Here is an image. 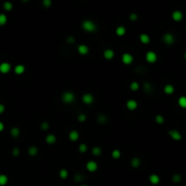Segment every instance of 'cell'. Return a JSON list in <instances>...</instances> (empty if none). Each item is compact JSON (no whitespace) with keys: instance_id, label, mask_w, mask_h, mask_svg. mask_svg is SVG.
Here are the masks:
<instances>
[{"instance_id":"6da1fadb","label":"cell","mask_w":186,"mask_h":186,"mask_svg":"<svg viewBox=\"0 0 186 186\" xmlns=\"http://www.w3.org/2000/svg\"><path fill=\"white\" fill-rule=\"evenodd\" d=\"M82 28H83L85 32L93 33V32H96L97 27L94 22L86 19V20H84L83 23H82Z\"/></svg>"},{"instance_id":"7a4b0ae2","label":"cell","mask_w":186,"mask_h":186,"mask_svg":"<svg viewBox=\"0 0 186 186\" xmlns=\"http://www.w3.org/2000/svg\"><path fill=\"white\" fill-rule=\"evenodd\" d=\"M61 99H62L63 103H66V105H69V103H72L75 102V94H74V93L67 91V92L63 93L62 96H61Z\"/></svg>"},{"instance_id":"3957f363","label":"cell","mask_w":186,"mask_h":186,"mask_svg":"<svg viewBox=\"0 0 186 186\" xmlns=\"http://www.w3.org/2000/svg\"><path fill=\"white\" fill-rule=\"evenodd\" d=\"M162 41L166 44L167 46H172L173 45V43L175 42V38H174V35L171 33H166L162 37Z\"/></svg>"},{"instance_id":"277c9868","label":"cell","mask_w":186,"mask_h":186,"mask_svg":"<svg viewBox=\"0 0 186 186\" xmlns=\"http://www.w3.org/2000/svg\"><path fill=\"white\" fill-rule=\"evenodd\" d=\"M168 134L170 135V137L174 141H181L182 138H183V135H182L181 133L179 132L176 129H173V130L169 131Z\"/></svg>"},{"instance_id":"5b68a950","label":"cell","mask_w":186,"mask_h":186,"mask_svg":"<svg viewBox=\"0 0 186 186\" xmlns=\"http://www.w3.org/2000/svg\"><path fill=\"white\" fill-rule=\"evenodd\" d=\"M157 55H156V53H154L153 51H149L146 53V56H145V59H146V61L148 63H150V64H153V63H155L156 61H157Z\"/></svg>"},{"instance_id":"8992f818","label":"cell","mask_w":186,"mask_h":186,"mask_svg":"<svg viewBox=\"0 0 186 186\" xmlns=\"http://www.w3.org/2000/svg\"><path fill=\"white\" fill-rule=\"evenodd\" d=\"M122 61L124 65H131L134 62V56L129 53H124L122 56Z\"/></svg>"},{"instance_id":"52a82bcc","label":"cell","mask_w":186,"mask_h":186,"mask_svg":"<svg viewBox=\"0 0 186 186\" xmlns=\"http://www.w3.org/2000/svg\"><path fill=\"white\" fill-rule=\"evenodd\" d=\"M11 70V65L7 62H4L0 64V73L7 74Z\"/></svg>"},{"instance_id":"ba28073f","label":"cell","mask_w":186,"mask_h":186,"mask_svg":"<svg viewBox=\"0 0 186 186\" xmlns=\"http://www.w3.org/2000/svg\"><path fill=\"white\" fill-rule=\"evenodd\" d=\"M82 101H83V103H85V105H91V103H94V98L92 94H89V93H87V94H84L83 96V97H82Z\"/></svg>"},{"instance_id":"9c48e42d","label":"cell","mask_w":186,"mask_h":186,"mask_svg":"<svg viewBox=\"0 0 186 186\" xmlns=\"http://www.w3.org/2000/svg\"><path fill=\"white\" fill-rule=\"evenodd\" d=\"M86 169H87L89 172L94 173L98 169V164L94 161H89V162L86 164Z\"/></svg>"},{"instance_id":"30bf717a","label":"cell","mask_w":186,"mask_h":186,"mask_svg":"<svg viewBox=\"0 0 186 186\" xmlns=\"http://www.w3.org/2000/svg\"><path fill=\"white\" fill-rule=\"evenodd\" d=\"M172 17H173V19L175 21V22H180V21L183 20V14L182 13V12L180 11V10H175V11L173 12Z\"/></svg>"},{"instance_id":"8fae6325","label":"cell","mask_w":186,"mask_h":186,"mask_svg":"<svg viewBox=\"0 0 186 186\" xmlns=\"http://www.w3.org/2000/svg\"><path fill=\"white\" fill-rule=\"evenodd\" d=\"M137 106H138V103L134 99H131V100H128L127 102H126V107H127L128 110H130V111H134L135 109L137 108Z\"/></svg>"},{"instance_id":"7c38bea8","label":"cell","mask_w":186,"mask_h":186,"mask_svg":"<svg viewBox=\"0 0 186 186\" xmlns=\"http://www.w3.org/2000/svg\"><path fill=\"white\" fill-rule=\"evenodd\" d=\"M77 51L80 55H87L89 53V47L86 45H79L77 47Z\"/></svg>"},{"instance_id":"4fadbf2b","label":"cell","mask_w":186,"mask_h":186,"mask_svg":"<svg viewBox=\"0 0 186 186\" xmlns=\"http://www.w3.org/2000/svg\"><path fill=\"white\" fill-rule=\"evenodd\" d=\"M115 56V52L112 49H105L103 51V57L106 60H112Z\"/></svg>"},{"instance_id":"5bb4252c","label":"cell","mask_w":186,"mask_h":186,"mask_svg":"<svg viewBox=\"0 0 186 186\" xmlns=\"http://www.w3.org/2000/svg\"><path fill=\"white\" fill-rule=\"evenodd\" d=\"M160 181H161V179L157 174H151L149 176V182L153 185L158 184V183H160Z\"/></svg>"},{"instance_id":"9a60e30c","label":"cell","mask_w":186,"mask_h":186,"mask_svg":"<svg viewBox=\"0 0 186 186\" xmlns=\"http://www.w3.org/2000/svg\"><path fill=\"white\" fill-rule=\"evenodd\" d=\"M78 138H79V133H78L77 131L73 130L69 133V139H70V141L75 142L78 140Z\"/></svg>"},{"instance_id":"2e32d148","label":"cell","mask_w":186,"mask_h":186,"mask_svg":"<svg viewBox=\"0 0 186 186\" xmlns=\"http://www.w3.org/2000/svg\"><path fill=\"white\" fill-rule=\"evenodd\" d=\"M46 143H48V144H54V143L56 142V136L55 134H52L46 135Z\"/></svg>"},{"instance_id":"e0dca14e","label":"cell","mask_w":186,"mask_h":186,"mask_svg":"<svg viewBox=\"0 0 186 186\" xmlns=\"http://www.w3.org/2000/svg\"><path fill=\"white\" fill-rule=\"evenodd\" d=\"M164 91L166 94H172L174 93V86L173 84H166L165 86L164 87Z\"/></svg>"},{"instance_id":"ac0fdd59","label":"cell","mask_w":186,"mask_h":186,"mask_svg":"<svg viewBox=\"0 0 186 186\" xmlns=\"http://www.w3.org/2000/svg\"><path fill=\"white\" fill-rule=\"evenodd\" d=\"M140 41L143 44H144V45H147V44L150 43L151 38H150V37L147 35V34H141L140 35Z\"/></svg>"},{"instance_id":"d6986e66","label":"cell","mask_w":186,"mask_h":186,"mask_svg":"<svg viewBox=\"0 0 186 186\" xmlns=\"http://www.w3.org/2000/svg\"><path fill=\"white\" fill-rule=\"evenodd\" d=\"M14 71L16 75H22V74H24L25 71H26V67H25L23 65H17L16 67H15Z\"/></svg>"},{"instance_id":"ffe728a7","label":"cell","mask_w":186,"mask_h":186,"mask_svg":"<svg viewBox=\"0 0 186 186\" xmlns=\"http://www.w3.org/2000/svg\"><path fill=\"white\" fill-rule=\"evenodd\" d=\"M115 33H116V35H119V37H123V35H125V33H126L125 27L123 26H118L117 28L115 29Z\"/></svg>"},{"instance_id":"44dd1931","label":"cell","mask_w":186,"mask_h":186,"mask_svg":"<svg viewBox=\"0 0 186 186\" xmlns=\"http://www.w3.org/2000/svg\"><path fill=\"white\" fill-rule=\"evenodd\" d=\"M131 164H132V166L134 167V168H138L141 164V161L138 157H134L131 160Z\"/></svg>"},{"instance_id":"7402d4cb","label":"cell","mask_w":186,"mask_h":186,"mask_svg":"<svg viewBox=\"0 0 186 186\" xmlns=\"http://www.w3.org/2000/svg\"><path fill=\"white\" fill-rule=\"evenodd\" d=\"M178 105L182 108L185 109L186 108V96H181L178 99Z\"/></svg>"},{"instance_id":"603a6c76","label":"cell","mask_w":186,"mask_h":186,"mask_svg":"<svg viewBox=\"0 0 186 186\" xmlns=\"http://www.w3.org/2000/svg\"><path fill=\"white\" fill-rule=\"evenodd\" d=\"M37 153H38V148H37V146L29 147V149H28V154L29 155L35 156V155H37Z\"/></svg>"},{"instance_id":"cb8c5ba5","label":"cell","mask_w":186,"mask_h":186,"mask_svg":"<svg viewBox=\"0 0 186 186\" xmlns=\"http://www.w3.org/2000/svg\"><path fill=\"white\" fill-rule=\"evenodd\" d=\"M8 183V177L6 174H0V185L4 186Z\"/></svg>"},{"instance_id":"d4e9b609","label":"cell","mask_w":186,"mask_h":186,"mask_svg":"<svg viewBox=\"0 0 186 186\" xmlns=\"http://www.w3.org/2000/svg\"><path fill=\"white\" fill-rule=\"evenodd\" d=\"M10 133H11V135L14 137V138H17L20 134V130L17 127H14L11 129V132Z\"/></svg>"},{"instance_id":"484cf974","label":"cell","mask_w":186,"mask_h":186,"mask_svg":"<svg viewBox=\"0 0 186 186\" xmlns=\"http://www.w3.org/2000/svg\"><path fill=\"white\" fill-rule=\"evenodd\" d=\"M92 153H93V155H94V156L101 155V153H102V149H101L100 147H98V146L94 147L93 148V150H92Z\"/></svg>"},{"instance_id":"4316f807","label":"cell","mask_w":186,"mask_h":186,"mask_svg":"<svg viewBox=\"0 0 186 186\" xmlns=\"http://www.w3.org/2000/svg\"><path fill=\"white\" fill-rule=\"evenodd\" d=\"M112 157H113L114 159H119V158L121 157V152L118 149L114 150V151L112 152Z\"/></svg>"},{"instance_id":"83f0119b","label":"cell","mask_w":186,"mask_h":186,"mask_svg":"<svg viewBox=\"0 0 186 186\" xmlns=\"http://www.w3.org/2000/svg\"><path fill=\"white\" fill-rule=\"evenodd\" d=\"M7 22V16L5 14H0V26H4Z\"/></svg>"},{"instance_id":"f1b7e54d","label":"cell","mask_w":186,"mask_h":186,"mask_svg":"<svg viewBox=\"0 0 186 186\" xmlns=\"http://www.w3.org/2000/svg\"><path fill=\"white\" fill-rule=\"evenodd\" d=\"M59 176L62 179H66L67 176H68V172L65 169H61L60 172H59Z\"/></svg>"},{"instance_id":"f546056e","label":"cell","mask_w":186,"mask_h":186,"mask_svg":"<svg viewBox=\"0 0 186 186\" xmlns=\"http://www.w3.org/2000/svg\"><path fill=\"white\" fill-rule=\"evenodd\" d=\"M139 88H140V84H139V83H137V82H133V83H131L130 89L132 91H137Z\"/></svg>"},{"instance_id":"4dcf8cb0","label":"cell","mask_w":186,"mask_h":186,"mask_svg":"<svg viewBox=\"0 0 186 186\" xmlns=\"http://www.w3.org/2000/svg\"><path fill=\"white\" fill-rule=\"evenodd\" d=\"M106 120H107L106 116L103 115H99L97 116V122H98L99 124H105V123L106 122Z\"/></svg>"},{"instance_id":"1f68e13d","label":"cell","mask_w":186,"mask_h":186,"mask_svg":"<svg viewBox=\"0 0 186 186\" xmlns=\"http://www.w3.org/2000/svg\"><path fill=\"white\" fill-rule=\"evenodd\" d=\"M4 7V9L7 10V11H10V10H12V8H13V5H12L11 2H5L3 5Z\"/></svg>"},{"instance_id":"d6a6232c","label":"cell","mask_w":186,"mask_h":186,"mask_svg":"<svg viewBox=\"0 0 186 186\" xmlns=\"http://www.w3.org/2000/svg\"><path fill=\"white\" fill-rule=\"evenodd\" d=\"M155 122L157 123L158 124H162L164 123V118L162 115H157L155 116Z\"/></svg>"},{"instance_id":"836d02e7","label":"cell","mask_w":186,"mask_h":186,"mask_svg":"<svg viewBox=\"0 0 186 186\" xmlns=\"http://www.w3.org/2000/svg\"><path fill=\"white\" fill-rule=\"evenodd\" d=\"M182 181V176L181 174H179V173H176V174H173V182L175 183H178Z\"/></svg>"},{"instance_id":"e575fe53","label":"cell","mask_w":186,"mask_h":186,"mask_svg":"<svg viewBox=\"0 0 186 186\" xmlns=\"http://www.w3.org/2000/svg\"><path fill=\"white\" fill-rule=\"evenodd\" d=\"M78 150H79L80 153H85L86 151H87V145L84 144V143H81V144L79 145V148H78Z\"/></svg>"},{"instance_id":"d590c367","label":"cell","mask_w":186,"mask_h":186,"mask_svg":"<svg viewBox=\"0 0 186 186\" xmlns=\"http://www.w3.org/2000/svg\"><path fill=\"white\" fill-rule=\"evenodd\" d=\"M77 120L79 122L83 123V122H84L86 120V115H84V114H80V115H78V117H77Z\"/></svg>"},{"instance_id":"8d00e7d4","label":"cell","mask_w":186,"mask_h":186,"mask_svg":"<svg viewBox=\"0 0 186 186\" xmlns=\"http://www.w3.org/2000/svg\"><path fill=\"white\" fill-rule=\"evenodd\" d=\"M43 5H44V7H45L48 8V7H51L52 1H51V0H44V1H43Z\"/></svg>"},{"instance_id":"74e56055","label":"cell","mask_w":186,"mask_h":186,"mask_svg":"<svg viewBox=\"0 0 186 186\" xmlns=\"http://www.w3.org/2000/svg\"><path fill=\"white\" fill-rule=\"evenodd\" d=\"M49 128V124H48L47 122H44L41 124V129L44 131H46L47 129Z\"/></svg>"},{"instance_id":"f35d334b","label":"cell","mask_w":186,"mask_h":186,"mask_svg":"<svg viewBox=\"0 0 186 186\" xmlns=\"http://www.w3.org/2000/svg\"><path fill=\"white\" fill-rule=\"evenodd\" d=\"M143 89L146 91V92H149V91H151V90H152V85H151V84L145 83L144 85H143Z\"/></svg>"},{"instance_id":"ab89813d","label":"cell","mask_w":186,"mask_h":186,"mask_svg":"<svg viewBox=\"0 0 186 186\" xmlns=\"http://www.w3.org/2000/svg\"><path fill=\"white\" fill-rule=\"evenodd\" d=\"M129 18H130V20H132V21H136L137 18H138V16H137V14L133 13L129 16Z\"/></svg>"},{"instance_id":"60d3db41","label":"cell","mask_w":186,"mask_h":186,"mask_svg":"<svg viewBox=\"0 0 186 186\" xmlns=\"http://www.w3.org/2000/svg\"><path fill=\"white\" fill-rule=\"evenodd\" d=\"M12 154L14 156H18L20 154V150L18 148H14L13 151H12Z\"/></svg>"},{"instance_id":"b9f144b4","label":"cell","mask_w":186,"mask_h":186,"mask_svg":"<svg viewBox=\"0 0 186 186\" xmlns=\"http://www.w3.org/2000/svg\"><path fill=\"white\" fill-rule=\"evenodd\" d=\"M75 182H81L82 180H83V176H82L81 174H75Z\"/></svg>"},{"instance_id":"7bdbcfd3","label":"cell","mask_w":186,"mask_h":186,"mask_svg":"<svg viewBox=\"0 0 186 186\" xmlns=\"http://www.w3.org/2000/svg\"><path fill=\"white\" fill-rule=\"evenodd\" d=\"M67 42H68L69 44H74L75 43V38H74V37H67Z\"/></svg>"},{"instance_id":"ee69618b","label":"cell","mask_w":186,"mask_h":186,"mask_svg":"<svg viewBox=\"0 0 186 186\" xmlns=\"http://www.w3.org/2000/svg\"><path fill=\"white\" fill-rule=\"evenodd\" d=\"M5 105H2V103H0V114H3L4 112H5Z\"/></svg>"},{"instance_id":"f6af8a7d","label":"cell","mask_w":186,"mask_h":186,"mask_svg":"<svg viewBox=\"0 0 186 186\" xmlns=\"http://www.w3.org/2000/svg\"><path fill=\"white\" fill-rule=\"evenodd\" d=\"M4 128H5V125H4V124L2 122H0V132H2V131L4 130Z\"/></svg>"},{"instance_id":"bcb514c9","label":"cell","mask_w":186,"mask_h":186,"mask_svg":"<svg viewBox=\"0 0 186 186\" xmlns=\"http://www.w3.org/2000/svg\"><path fill=\"white\" fill-rule=\"evenodd\" d=\"M184 56V59H185V60H186V52L184 53V56Z\"/></svg>"},{"instance_id":"7dc6e473","label":"cell","mask_w":186,"mask_h":186,"mask_svg":"<svg viewBox=\"0 0 186 186\" xmlns=\"http://www.w3.org/2000/svg\"><path fill=\"white\" fill-rule=\"evenodd\" d=\"M80 186H88V185H85V184H83V185H80Z\"/></svg>"},{"instance_id":"c3c4849f","label":"cell","mask_w":186,"mask_h":186,"mask_svg":"<svg viewBox=\"0 0 186 186\" xmlns=\"http://www.w3.org/2000/svg\"><path fill=\"white\" fill-rule=\"evenodd\" d=\"M185 28H186V27H185Z\"/></svg>"}]
</instances>
